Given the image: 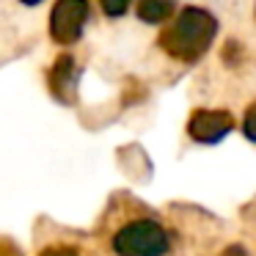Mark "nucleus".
<instances>
[{"instance_id": "1", "label": "nucleus", "mask_w": 256, "mask_h": 256, "mask_svg": "<svg viewBox=\"0 0 256 256\" xmlns=\"http://www.w3.org/2000/svg\"><path fill=\"white\" fill-rule=\"evenodd\" d=\"M218 34H220V22L218 17L204 6H184L171 22L162 28L160 39V50L168 58L179 64H198L206 52L212 50Z\"/></svg>"}, {"instance_id": "2", "label": "nucleus", "mask_w": 256, "mask_h": 256, "mask_svg": "<svg viewBox=\"0 0 256 256\" xmlns=\"http://www.w3.org/2000/svg\"><path fill=\"white\" fill-rule=\"evenodd\" d=\"M174 237L157 218H132L110 237L113 256H168Z\"/></svg>"}, {"instance_id": "3", "label": "nucleus", "mask_w": 256, "mask_h": 256, "mask_svg": "<svg viewBox=\"0 0 256 256\" xmlns=\"http://www.w3.org/2000/svg\"><path fill=\"white\" fill-rule=\"evenodd\" d=\"M237 130V118L228 108H196L188 118V138L201 146H218Z\"/></svg>"}, {"instance_id": "4", "label": "nucleus", "mask_w": 256, "mask_h": 256, "mask_svg": "<svg viewBox=\"0 0 256 256\" xmlns=\"http://www.w3.org/2000/svg\"><path fill=\"white\" fill-rule=\"evenodd\" d=\"M88 22V0H56L50 12V39L56 44H74Z\"/></svg>"}, {"instance_id": "5", "label": "nucleus", "mask_w": 256, "mask_h": 256, "mask_svg": "<svg viewBox=\"0 0 256 256\" xmlns=\"http://www.w3.org/2000/svg\"><path fill=\"white\" fill-rule=\"evenodd\" d=\"M74 58L72 56H61L56 61L50 72V91L58 96L61 102H72L74 100Z\"/></svg>"}, {"instance_id": "6", "label": "nucleus", "mask_w": 256, "mask_h": 256, "mask_svg": "<svg viewBox=\"0 0 256 256\" xmlns=\"http://www.w3.org/2000/svg\"><path fill=\"white\" fill-rule=\"evenodd\" d=\"M174 8H176V0H138L135 14L146 25H162L174 17Z\"/></svg>"}, {"instance_id": "7", "label": "nucleus", "mask_w": 256, "mask_h": 256, "mask_svg": "<svg viewBox=\"0 0 256 256\" xmlns=\"http://www.w3.org/2000/svg\"><path fill=\"white\" fill-rule=\"evenodd\" d=\"M220 56H223V64H226L228 69H237V66H242L245 64V44L242 42H237V39H228L226 44H223V50H220Z\"/></svg>"}, {"instance_id": "8", "label": "nucleus", "mask_w": 256, "mask_h": 256, "mask_svg": "<svg viewBox=\"0 0 256 256\" xmlns=\"http://www.w3.org/2000/svg\"><path fill=\"white\" fill-rule=\"evenodd\" d=\"M240 132L248 144H256V102H250L242 113V124H240Z\"/></svg>"}, {"instance_id": "9", "label": "nucleus", "mask_w": 256, "mask_h": 256, "mask_svg": "<svg viewBox=\"0 0 256 256\" xmlns=\"http://www.w3.org/2000/svg\"><path fill=\"white\" fill-rule=\"evenodd\" d=\"M130 3L132 0H100V6H102V14H105L108 20H118L127 14Z\"/></svg>"}, {"instance_id": "10", "label": "nucleus", "mask_w": 256, "mask_h": 256, "mask_svg": "<svg viewBox=\"0 0 256 256\" xmlns=\"http://www.w3.org/2000/svg\"><path fill=\"white\" fill-rule=\"evenodd\" d=\"M39 256H80L74 248H69V245H50V248H44Z\"/></svg>"}, {"instance_id": "11", "label": "nucleus", "mask_w": 256, "mask_h": 256, "mask_svg": "<svg viewBox=\"0 0 256 256\" xmlns=\"http://www.w3.org/2000/svg\"><path fill=\"white\" fill-rule=\"evenodd\" d=\"M223 256H248V254H245L242 248H228V250H226V254H223Z\"/></svg>"}, {"instance_id": "12", "label": "nucleus", "mask_w": 256, "mask_h": 256, "mask_svg": "<svg viewBox=\"0 0 256 256\" xmlns=\"http://www.w3.org/2000/svg\"><path fill=\"white\" fill-rule=\"evenodd\" d=\"M20 3H22V6H39L42 0H20Z\"/></svg>"}, {"instance_id": "13", "label": "nucleus", "mask_w": 256, "mask_h": 256, "mask_svg": "<svg viewBox=\"0 0 256 256\" xmlns=\"http://www.w3.org/2000/svg\"><path fill=\"white\" fill-rule=\"evenodd\" d=\"M254 20H256V6H254Z\"/></svg>"}]
</instances>
